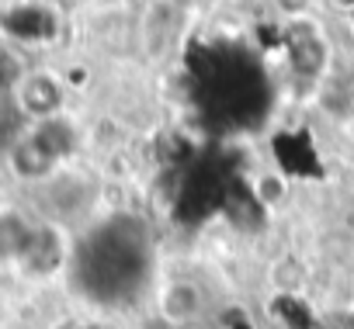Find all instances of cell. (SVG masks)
Wrapping results in <instances>:
<instances>
[{"label": "cell", "instance_id": "1", "mask_svg": "<svg viewBox=\"0 0 354 329\" xmlns=\"http://www.w3.org/2000/svg\"><path fill=\"white\" fill-rule=\"evenodd\" d=\"M70 260V236L59 222H35L28 246L18 260V274L28 281H53Z\"/></svg>", "mask_w": 354, "mask_h": 329}, {"label": "cell", "instance_id": "2", "mask_svg": "<svg viewBox=\"0 0 354 329\" xmlns=\"http://www.w3.org/2000/svg\"><path fill=\"white\" fill-rule=\"evenodd\" d=\"M15 104L25 118H32L35 125L49 121V118H59L63 111V101H66V83L59 73L53 70H28L25 80L15 87Z\"/></svg>", "mask_w": 354, "mask_h": 329}, {"label": "cell", "instance_id": "3", "mask_svg": "<svg viewBox=\"0 0 354 329\" xmlns=\"http://www.w3.org/2000/svg\"><path fill=\"white\" fill-rule=\"evenodd\" d=\"M209 308V298H205V288L198 281H188V277H170L167 284H160L156 298H153V312L160 319H167L174 329H188L195 326Z\"/></svg>", "mask_w": 354, "mask_h": 329}, {"label": "cell", "instance_id": "4", "mask_svg": "<svg viewBox=\"0 0 354 329\" xmlns=\"http://www.w3.org/2000/svg\"><path fill=\"white\" fill-rule=\"evenodd\" d=\"M8 163H11V170H15V177L18 181H28V184H39V181H49L53 174H56V167H59V159L28 132V135H21L15 146H11V152H8Z\"/></svg>", "mask_w": 354, "mask_h": 329}, {"label": "cell", "instance_id": "5", "mask_svg": "<svg viewBox=\"0 0 354 329\" xmlns=\"http://www.w3.org/2000/svg\"><path fill=\"white\" fill-rule=\"evenodd\" d=\"M288 56L302 77H316L326 66V42L309 21H288Z\"/></svg>", "mask_w": 354, "mask_h": 329}, {"label": "cell", "instance_id": "6", "mask_svg": "<svg viewBox=\"0 0 354 329\" xmlns=\"http://www.w3.org/2000/svg\"><path fill=\"white\" fill-rule=\"evenodd\" d=\"M32 219L21 215L18 208H0V267L15 270L25 246H28V236H32Z\"/></svg>", "mask_w": 354, "mask_h": 329}, {"label": "cell", "instance_id": "7", "mask_svg": "<svg viewBox=\"0 0 354 329\" xmlns=\"http://www.w3.org/2000/svg\"><path fill=\"white\" fill-rule=\"evenodd\" d=\"M25 73H28V63L15 49H0V90L15 94V87L25 80Z\"/></svg>", "mask_w": 354, "mask_h": 329}, {"label": "cell", "instance_id": "8", "mask_svg": "<svg viewBox=\"0 0 354 329\" xmlns=\"http://www.w3.org/2000/svg\"><path fill=\"white\" fill-rule=\"evenodd\" d=\"M254 198H257L264 208L278 205V201L285 198V181H281V177H274V174L261 177V181H257V188H254Z\"/></svg>", "mask_w": 354, "mask_h": 329}, {"label": "cell", "instance_id": "9", "mask_svg": "<svg viewBox=\"0 0 354 329\" xmlns=\"http://www.w3.org/2000/svg\"><path fill=\"white\" fill-rule=\"evenodd\" d=\"M274 8L288 21H306V14L316 8V0H274Z\"/></svg>", "mask_w": 354, "mask_h": 329}, {"label": "cell", "instance_id": "10", "mask_svg": "<svg viewBox=\"0 0 354 329\" xmlns=\"http://www.w3.org/2000/svg\"><path fill=\"white\" fill-rule=\"evenodd\" d=\"M139 329H174V326H170L167 319H160V315H156V312L149 308V312H146V315L139 319Z\"/></svg>", "mask_w": 354, "mask_h": 329}, {"label": "cell", "instance_id": "11", "mask_svg": "<svg viewBox=\"0 0 354 329\" xmlns=\"http://www.w3.org/2000/svg\"><path fill=\"white\" fill-rule=\"evenodd\" d=\"M333 8H340V11H354V0H333Z\"/></svg>", "mask_w": 354, "mask_h": 329}]
</instances>
